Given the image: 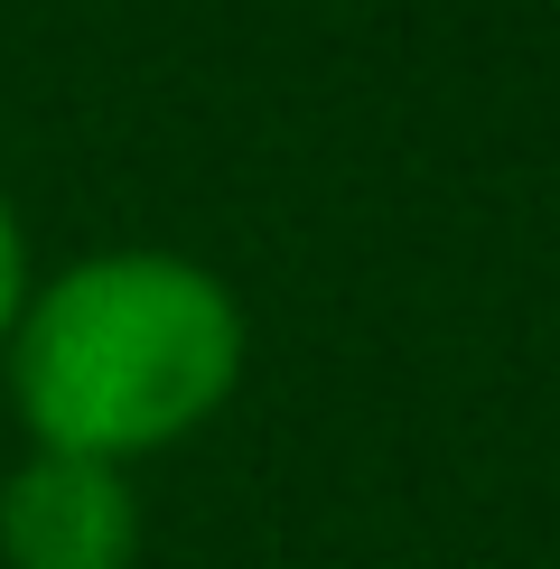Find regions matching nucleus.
I'll return each instance as SVG.
<instances>
[{
  "mask_svg": "<svg viewBox=\"0 0 560 569\" xmlns=\"http://www.w3.org/2000/svg\"><path fill=\"white\" fill-rule=\"evenodd\" d=\"M243 308L187 252H93L29 290L10 327V401L57 458L131 467L233 401Z\"/></svg>",
  "mask_w": 560,
  "mask_h": 569,
  "instance_id": "obj_1",
  "label": "nucleus"
},
{
  "mask_svg": "<svg viewBox=\"0 0 560 569\" xmlns=\"http://www.w3.org/2000/svg\"><path fill=\"white\" fill-rule=\"evenodd\" d=\"M0 560L10 569H131L140 560V495L103 458L38 448L0 486Z\"/></svg>",
  "mask_w": 560,
  "mask_h": 569,
  "instance_id": "obj_2",
  "label": "nucleus"
},
{
  "mask_svg": "<svg viewBox=\"0 0 560 569\" xmlns=\"http://www.w3.org/2000/svg\"><path fill=\"white\" fill-rule=\"evenodd\" d=\"M19 308H29V243H19V216H10V197H0V346H10Z\"/></svg>",
  "mask_w": 560,
  "mask_h": 569,
  "instance_id": "obj_3",
  "label": "nucleus"
}]
</instances>
